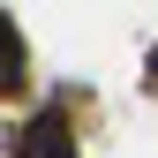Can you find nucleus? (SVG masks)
<instances>
[{"label": "nucleus", "mask_w": 158, "mask_h": 158, "mask_svg": "<svg viewBox=\"0 0 158 158\" xmlns=\"http://www.w3.org/2000/svg\"><path fill=\"white\" fill-rule=\"evenodd\" d=\"M8 158H75V135H68V113H60V106L30 113V121H23V128L8 135Z\"/></svg>", "instance_id": "obj_1"}, {"label": "nucleus", "mask_w": 158, "mask_h": 158, "mask_svg": "<svg viewBox=\"0 0 158 158\" xmlns=\"http://www.w3.org/2000/svg\"><path fill=\"white\" fill-rule=\"evenodd\" d=\"M23 75H30L23 30H15V15H0V98H8V90H23Z\"/></svg>", "instance_id": "obj_2"}]
</instances>
